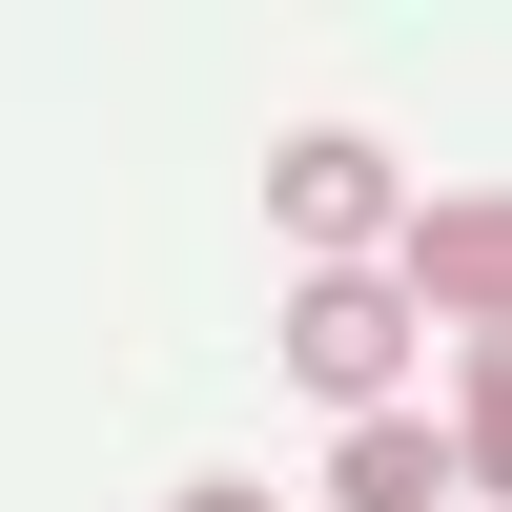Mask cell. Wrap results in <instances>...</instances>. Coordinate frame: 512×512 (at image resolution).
Masks as SVG:
<instances>
[{
  "label": "cell",
  "instance_id": "7a4b0ae2",
  "mask_svg": "<svg viewBox=\"0 0 512 512\" xmlns=\"http://www.w3.org/2000/svg\"><path fill=\"white\" fill-rule=\"evenodd\" d=\"M287 390H308V410H349V431H369V410L410 390V308H390L369 267H308V287H287Z\"/></svg>",
  "mask_w": 512,
  "mask_h": 512
},
{
  "label": "cell",
  "instance_id": "8992f818",
  "mask_svg": "<svg viewBox=\"0 0 512 512\" xmlns=\"http://www.w3.org/2000/svg\"><path fill=\"white\" fill-rule=\"evenodd\" d=\"M451 512H472V492H451Z\"/></svg>",
  "mask_w": 512,
  "mask_h": 512
},
{
  "label": "cell",
  "instance_id": "277c9868",
  "mask_svg": "<svg viewBox=\"0 0 512 512\" xmlns=\"http://www.w3.org/2000/svg\"><path fill=\"white\" fill-rule=\"evenodd\" d=\"M472 472H451V431H410V410H369L349 431V512H451Z\"/></svg>",
  "mask_w": 512,
  "mask_h": 512
},
{
  "label": "cell",
  "instance_id": "6da1fadb",
  "mask_svg": "<svg viewBox=\"0 0 512 512\" xmlns=\"http://www.w3.org/2000/svg\"><path fill=\"white\" fill-rule=\"evenodd\" d=\"M390 144H369V123H287V144H267V226L287 246H308V267H369V246H390Z\"/></svg>",
  "mask_w": 512,
  "mask_h": 512
},
{
  "label": "cell",
  "instance_id": "5b68a950",
  "mask_svg": "<svg viewBox=\"0 0 512 512\" xmlns=\"http://www.w3.org/2000/svg\"><path fill=\"white\" fill-rule=\"evenodd\" d=\"M164 512H287V492H246V472H205V492H164Z\"/></svg>",
  "mask_w": 512,
  "mask_h": 512
},
{
  "label": "cell",
  "instance_id": "3957f363",
  "mask_svg": "<svg viewBox=\"0 0 512 512\" xmlns=\"http://www.w3.org/2000/svg\"><path fill=\"white\" fill-rule=\"evenodd\" d=\"M369 287H390L410 328H472V349H492V308H512V205H492V185H472V205H390V267H369Z\"/></svg>",
  "mask_w": 512,
  "mask_h": 512
}]
</instances>
